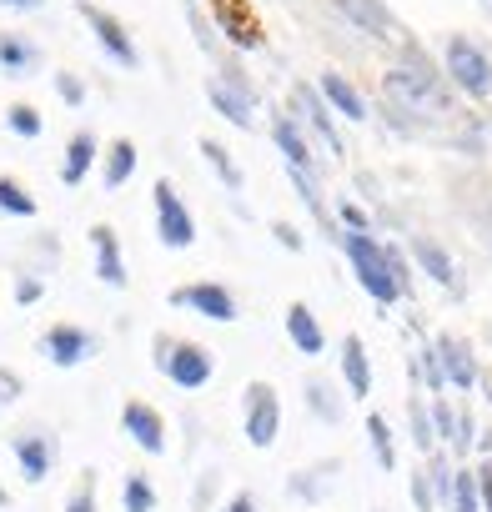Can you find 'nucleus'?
Listing matches in <instances>:
<instances>
[{
  "label": "nucleus",
  "instance_id": "obj_27",
  "mask_svg": "<svg viewBox=\"0 0 492 512\" xmlns=\"http://www.w3.org/2000/svg\"><path fill=\"white\" fill-rule=\"evenodd\" d=\"M412 256H417V267H422L432 282L452 287V256H447L442 241H432V236H412Z\"/></svg>",
  "mask_w": 492,
  "mask_h": 512
},
{
  "label": "nucleus",
  "instance_id": "obj_31",
  "mask_svg": "<svg viewBox=\"0 0 492 512\" xmlns=\"http://www.w3.org/2000/svg\"><path fill=\"white\" fill-rule=\"evenodd\" d=\"M6 131L21 141H36V136H46V116L31 101H16V106H6Z\"/></svg>",
  "mask_w": 492,
  "mask_h": 512
},
{
  "label": "nucleus",
  "instance_id": "obj_42",
  "mask_svg": "<svg viewBox=\"0 0 492 512\" xmlns=\"http://www.w3.org/2000/svg\"><path fill=\"white\" fill-rule=\"evenodd\" d=\"M422 372H427V387H432V392H447V377H442V357H437V347H422Z\"/></svg>",
  "mask_w": 492,
  "mask_h": 512
},
{
  "label": "nucleus",
  "instance_id": "obj_15",
  "mask_svg": "<svg viewBox=\"0 0 492 512\" xmlns=\"http://www.w3.org/2000/svg\"><path fill=\"white\" fill-rule=\"evenodd\" d=\"M272 141H277V151H282L287 171H297V176H312V181H317V151H312L307 131H302V126H297L287 111L272 121Z\"/></svg>",
  "mask_w": 492,
  "mask_h": 512
},
{
  "label": "nucleus",
  "instance_id": "obj_19",
  "mask_svg": "<svg viewBox=\"0 0 492 512\" xmlns=\"http://www.w3.org/2000/svg\"><path fill=\"white\" fill-rule=\"evenodd\" d=\"M317 91H322V101H327L342 121H367V101H362V91H357L342 71H322Z\"/></svg>",
  "mask_w": 492,
  "mask_h": 512
},
{
  "label": "nucleus",
  "instance_id": "obj_48",
  "mask_svg": "<svg viewBox=\"0 0 492 512\" xmlns=\"http://www.w3.org/2000/svg\"><path fill=\"white\" fill-rule=\"evenodd\" d=\"M0 6L16 11V16H31V11H41V6H46V0H0Z\"/></svg>",
  "mask_w": 492,
  "mask_h": 512
},
{
  "label": "nucleus",
  "instance_id": "obj_6",
  "mask_svg": "<svg viewBox=\"0 0 492 512\" xmlns=\"http://www.w3.org/2000/svg\"><path fill=\"white\" fill-rule=\"evenodd\" d=\"M151 206H156V241H161L166 251H186V246L196 241V221H191L181 191H176L166 176L151 186Z\"/></svg>",
  "mask_w": 492,
  "mask_h": 512
},
{
  "label": "nucleus",
  "instance_id": "obj_32",
  "mask_svg": "<svg viewBox=\"0 0 492 512\" xmlns=\"http://www.w3.org/2000/svg\"><path fill=\"white\" fill-rule=\"evenodd\" d=\"M201 156H206V166L221 176V186L226 191H241V166L231 161V151L221 146V141H211V136H201Z\"/></svg>",
  "mask_w": 492,
  "mask_h": 512
},
{
  "label": "nucleus",
  "instance_id": "obj_2",
  "mask_svg": "<svg viewBox=\"0 0 492 512\" xmlns=\"http://www.w3.org/2000/svg\"><path fill=\"white\" fill-rule=\"evenodd\" d=\"M342 251H347V262H352V272H357V287H362L372 302L392 307V302L407 297L402 282H397L392 267H387V246H382L372 231H342Z\"/></svg>",
  "mask_w": 492,
  "mask_h": 512
},
{
  "label": "nucleus",
  "instance_id": "obj_3",
  "mask_svg": "<svg viewBox=\"0 0 492 512\" xmlns=\"http://www.w3.org/2000/svg\"><path fill=\"white\" fill-rule=\"evenodd\" d=\"M151 362H156V372L166 377V382H176L181 392H201L211 377H216V357L201 347V342H181V337H166V332H156L151 337Z\"/></svg>",
  "mask_w": 492,
  "mask_h": 512
},
{
  "label": "nucleus",
  "instance_id": "obj_47",
  "mask_svg": "<svg viewBox=\"0 0 492 512\" xmlns=\"http://www.w3.org/2000/svg\"><path fill=\"white\" fill-rule=\"evenodd\" d=\"M387 267H392V277L402 282V292H407V256L397 251V246H387Z\"/></svg>",
  "mask_w": 492,
  "mask_h": 512
},
{
  "label": "nucleus",
  "instance_id": "obj_4",
  "mask_svg": "<svg viewBox=\"0 0 492 512\" xmlns=\"http://www.w3.org/2000/svg\"><path fill=\"white\" fill-rule=\"evenodd\" d=\"M442 71H447V81H452L467 101H487V96H492V61H487V51H477L467 36H452V41L442 46Z\"/></svg>",
  "mask_w": 492,
  "mask_h": 512
},
{
  "label": "nucleus",
  "instance_id": "obj_23",
  "mask_svg": "<svg viewBox=\"0 0 492 512\" xmlns=\"http://www.w3.org/2000/svg\"><path fill=\"white\" fill-rule=\"evenodd\" d=\"M96 156H101V141H96L91 131H76V136L66 141V156H61V181H66V186H81L86 171L96 166Z\"/></svg>",
  "mask_w": 492,
  "mask_h": 512
},
{
  "label": "nucleus",
  "instance_id": "obj_17",
  "mask_svg": "<svg viewBox=\"0 0 492 512\" xmlns=\"http://www.w3.org/2000/svg\"><path fill=\"white\" fill-rule=\"evenodd\" d=\"M91 251H96V277H101L106 287H126V282H131L126 256H121V241H116V231H111L106 221L91 226Z\"/></svg>",
  "mask_w": 492,
  "mask_h": 512
},
{
  "label": "nucleus",
  "instance_id": "obj_7",
  "mask_svg": "<svg viewBox=\"0 0 492 512\" xmlns=\"http://www.w3.org/2000/svg\"><path fill=\"white\" fill-rule=\"evenodd\" d=\"M11 457H16L21 477H26L31 487H41V482H51V472H56L61 442H56L51 427H21V432L11 437Z\"/></svg>",
  "mask_w": 492,
  "mask_h": 512
},
{
  "label": "nucleus",
  "instance_id": "obj_30",
  "mask_svg": "<svg viewBox=\"0 0 492 512\" xmlns=\"http://www.w3.org/2000/svg\"><path fill=\"white\" fill-rule=\"evenodd\" d=\"M41 206H36V196L26 191V181H16V176H0V216H16V221H31Z\"/></svg>",
  "mask_w": 492,
  "mask_h": 512
},
{
  "label": "nucleus",
  "instance_id": "obj_12",
  "mask_svg": "<svg viewBox=\"0 0 492 512\" xmlns=\"http://www.w3.org/2000/svg\"><path fill=\"white\" fill-rule=\"evenodd\" d=\"M171 307H181V312H196V317H206V322H236L241 312H236V297H231V287H221V282H186V287H176L171 292Z\"/></svg>",
  "mask_w": 492,
  "mask_h": 512
},
{
  "label": "nucleus",
  "instance_id": "obj_41",
  "mask_svg": "<svg viewBox=\"0 0 492 512\" xmlns=\"http://www.w3.org/2000/svg\"><path fill=\"white\" fill-rule=\"evenodd\" d=\"M186 21H191V31H196V46H201V51H216V26H211L196 6H186Z\"/></svg>",
  "mask_w": 492,
  "mask_h": 512
},
{
  "label": "nucleus",
  "instance_id": "obj_10",
  "mask_svg": "<svg viewBox=\"0 0 492 512\" xmlns=\"http://www.w3.org/2000/svg\"><path fill=\"white\" fill-rule=\"evenodd\" d=\"M206 101L236 126V131H252V106H257V91L246 86V76H236L231 66H221V76L206 81Z\"/></svg>",
  "mask_w": 492,
  "mask_h": 512
},
{
  "label": "nucleus",
  "instance_id": "obj_45",
  "mask_svg": "<svg viewBox=\"0 0 492 512\" xmlns=\"http://www.w3.org/2000/svg\"><path fill=\"white\" fill-rule=\"evenodd\" d=\"M272 236H277L287 251H302V246H307V241H302V231H297L292 221H272Z\"/></svg>",
  "mask_w": 492,
  "mask_h": 512
},
{
  "label": "nucleus",
  "instance_id": "obj_36",
  "mask_svg": "<svg viewBox=\"0 0 492 512\" xmlns=\"http://www.w3.org/2000/svg\"><path fill=\"white\" fill-rule=\"evenodd\" d=\"M56 96H61L66 106H86V81H81L76 71H56Z\"/></svg>",
  "mask_w": 492,
  "mask_h": 512
},
{
  "label": "nucleus",
  "instance_id": "obj_44",
  "mask_svg": "<svg viewBox=\"0 0 492 512\" xmlns=\"http://www.w3.org/2000/svg\"><path fill=\"white\" fill-rule=\"evenodd\" d=\"M472 477H477V502H482V512H492V462L472 467Z\"/></svg>",
  "mask_w": 492,
  "mask_h": 512
},
{
  "label": "nucleus",
  "instance_id": "obj_13",
  "mask_svg": "<svg viewBox=\"0 0 492 512\" xmlns=\"http://www.w3.org/2000/svg\"><path fill=\"white\" fill-rule=\"evenodd\" d=\"M121 432L146 452V457H166V447H171V432H166V417L151 407V402H141V397H131L126 407H121Z\"/></svg>",
  "mask_w": 492,
  "mask_h": 512
},
{
  "label": "nucleus",
  "instance_id": "obj_24",
  "mask_svg": "<svg viewBox=\"0 0 492 512\" xmlns=\"http://www.w3.org/2000/svg\"><path fill=\"white\" fill-rule=\"evenodd\" d=\"M106 171H101V181H106V191H121L131 176H136V161H141V151H136V141L131 136H116L106 151Z\"/></svg>",
  "mask_w": 492,
  "mask_h": 512
},
{
  "label": "nucleus",
  "instance_id": "obj_9",
  "mask_svg": "<svg viewBox=\"0 0 492 512\" xmlns=\"http://www.w3.org/2000/svg\"><path fill=\"white\" fill-rule=\"evenodd\" d=\"M211 26L241 51L267 46V31H262V16L252 11V0H211Z\"/></svg>",
  "mask_w": 492,
  "mask_h": 512
},
{
  "label": "nucleus",
  "instance_id": "obj_25",
  "mask_svg": "<svg viewBox=\"0 0 492 512\" xmlns=\"http://www.w3.org/2000/svg\"><path fill=\"white\" fill-rule=\"evenodd\" d=\"M302 402H307V412H312L317 422H327V427H337V422L347 417V407H342L337 387H332V382H322V377H307V382H302Z\"/></svg>",
  "mask_w": 492,
  "mask_h": 512
},
{
  "label": "nucleus",
  "instance_id": "obj_50",
  "mask_svg": "<svg viewBox=\"0 0 492 512\" xmlns=\"http://www.w3.org/2000/svg\"><path fill=\"white\" fill-rule=\"evenodd\" d=\"M482 6H487V11H492V0H482Z\"/></svg>",
  "mask_w": 492,
  "mask_h": 512
},
{
  "label": "nucleus",
  "instance_id": "obj_37",
  "mask_svg": "<svg viewBox=\"0 0 492 512\" xmlns=\"http://www.w3.org/2000/svg\"><path fill=\"white\" fill-rule=\"evenodd\" d=\"M407 417H412V442H417L422 452H432V447H437V437H432V417H427V407H422V402H412V412H407Z\"/></svg>",
  "mask_w": 492,
  "mask_h": 512
},
{
  "label": "nucleus",
  "instance_id": "obj_49",
  "mask_svg": "<svg viewBox=\"0 0 492 512\" xmlns=\"http://www.w3.org/2000/svg\"><path fill=\"white\" fill-rule=\"evenodd\" d=\"M0 512H11V492L6 487H0Z\"/></svg>",
  "mask_w": 492,
  "mask_h": 512
},
{
  "label": "nucleus",
  "instance_id": "obj_22",
  "mask_svg": "<svg viewBox=\"0 0 492 512\" xmlns=\"http://www.w3.org/2000/svg\"><path fill=\"white\" fill-rule=\"evenodd\" d=\"M332 6L367 36H392L397 31V16L387 11V0H332Z\"/></svg>",
  "mask_w": 492,
  "mask_h": 512
},
{
  "label": "nucleus",
  "instance_id": "obj_8",
  "mask_svg": "<svg viewBox=\"0 0 492 512\" xmlns=\"http://www.w3.org/2000/svg\"><path fill=\"white\" fill-rule=\"evenodd\" d=\"M297 126H307L322 146H327V156H342L347 151V141H342V131H337V121H332V106L322 101V91L317 86H292V111H287Z\"/></svg>",
  "mask_w": 492,
  "mask_h": 512
},
{
  "label": "nucleus",
  "instance_id": "obj_35",
  "mask_svg": "<svg viewBox=\"0 0 492 512\" xmlns=\"http://www.w3.org/2000/svg\"><path fill=\"white\" fill-rule=\"evenodd\" d=\"M427 417H432V437L447 442V447H457V407H452L447 397H437V402L427 407Z\"/></svg>",
  "mask_w": 492,
  "mask_h": 512
},
{
  "label": "nucleus",
  "instance_id": "obj_39",
  "mask_svg": "<svg viewBox=\"0 0 492 512\" xmlns=\"http://www.w3.org/2000/svg\"><path fill=\"white\" fill-rule=\"evenodd\" d=\"M41 297H46V282H41L36 272H21V277H16V302H21V307H36Z\"/></svg>",
  "mask_w": 492,
  "mask_h": 512
},
{
  "label": "nucleus",
  "instance_id": "obj_40",
  "mask_svg": "<svg viewBox=\"0 0 492 512\" xmlns=\"http://www.w3.org/2000/svg\"><path fill=\"white\" fill-rule=\"evenodd\" d=\"M216 482H221V472H216V467H206V472L196 477V492H191V507H196V512H206V507H211V497H216Z\"/></svg>",
  "mask_w": 492,
  "mask_h": 512
},
{
  "label": "nucleus",
  "instance_id": "obj_14",
  "mask_svg": "<svg viewBox=\"0 0 492 512\" xmlns=\"http://www.w3.org/2000/svg\"><path fill=\"white\" fill-rule=\"evenodd\" d=\"M277 432H282V402H277L272 382H252L246 387V442L272 447Z\"/></svg>",
  "mask_w": 492,
  "mask_h": 512
},
{
  "label": "nucleus",
  "instance_id": "obj_16",
  "mask_svg": "<svg viewBox=\"0 0 492 512\" xmlns=\"http://www.w3.org/2000/svg\"><path fill=\"white\" fill-rule=\"evenodd\" d=\"M41 66H46V51H41L31 36L0 31V71H6L11 81H26V76H36Z\"/></svg>",
  "mask_w": 492,
  "mask_h": 512
},
{
  "label": "nucleus",
  "instance_id": "obj_5",
  "mask_svg": "<svg viewBox=\"0 0 492 512\" xmlns=\"http://www.w3.org/2000/svg\"><path fill=\"white\" fill-rule=\"evenodd\" d=\"M76 11H81L86 31L96 36V46L106 51V61H111V66H121V71H141V51H136L131 31H126L111 11H101L96 0H76Z\"/></svg>",
  "mask_w": 492,
  "mask_h": 512
},
{
  "label": "nucleus",
  "instance_id": "obj_28",
  "mask_svg": "<svg viewBox=\"0 0 492 512\" xmlns=\"http://www.w3.org/2000/svg\"><path fill=\"white\" fill-rule=\"evenodd\" d=\"M367 442L382 472H397V442H392V422L382 412H367Z\"/></svg>",
  "mask_w": 492,
  "mask_h": 512
},
{
  "label": "nucleus",
  "instance_id": "obj_1",
  "mask_svg": "<svg viewBox=\"0 0 492 512\" xmlns=\"http://www.w3.org/2000/svg\"><path fill=\"white\" fill-rule=\"evenodd\" d=\"M382 91L397 111H412V116H442L452 111V96H447V76L422 56V51H407L387 76H382Z\"/></svg>",
  "mask_w": 492,
  "mask_h": 512
},
{
  "label": "nucleus",
  "instance_id": "obj_34",
  "mask_svg": "<svg viewBox=\"0 0 492 512\" xmlns=\"http://www.w3.org/2000/svg\"><path fill=\"white\" fill-rule=\"evenodd\" d=\"M447 512H482V502H477V477H472L467 467L452 472V502H447Z\"/></svg>",
  "mask_w": 492,
  "mask_h": 512
},
{
  "label": "nucleus",
  "instance_id": "obj_46",
  "mask_svg": "<svg viewBox=\"0 0 492 512\" xmlns=\"http://www.w3.org/2000/svg\"><path fill=\"white\" fill-rule=\"evenodd\" d=\"M221 512H257V497H252V492H231V497L221 502Z\"/></svg>",
  "mask_w": 492,
  "mask_h": 512
},
{
  "label": "nucleus",
  "instance_id": "obj_11",
  "mask_svg": "<svg viewBox=\"0 0 492 512\" xmlns=\"http://www.w3.org/2000/svg\"><path fill=\"white\" fill-rule=\"evenodd\" d=\"M96 347H101L96 332H86V327H76V322H56V327H46V337H41V357H46L51 367H61V372L91 362Z\"/></svg>",
  "mask_w": 492,
  "mask_h": 512
},
{
  "label": "nucleus",
  "instance_id": "obj_26",
  "mask_svg": "<svg viewBox=\"0 0 492 512\" xmlns=\"http://www.w3.org/2000/svg\"><path fill=\"white\" fill-rule=\"evenodd\" d=\"M332 472H337V462H317V467H302L292 482H287V492L292 497H302V502H327V492H332Z\"/></svg>",
  "mask_w": 492,
  "mask_h": 512
},
{
  "label": "nucleus",
  "instance_id": "obj_29",
  "mask_svg": "<svg viewBox=\"0 0 492 512\" xmlns=\"http://www.w3.org/2000/svg\"><path fill=\"white\" fill-rule=\"evenodd\" d=\"M61 512H101V472L96 467H81V477L71 482Z\"/></svg>",
  "mask_w": 492,
  "mask_h": 512
},
{
  "label": "nucleus",
  "instance_id": "obj_20",
  "mask_svg": "<svg viewBox=\"0 0 492 512\" xmlns=\"http://www.w3.org/2000/svg\"><path fill=\"white\" fill-rule=\"evenodd\" d=\"M287 337H292V347L302 357H322L327 352V332H322V322H317V312L307 302H292L287 307Z\"/></svg>",
  "mask_w": 492,
  "mask_h": 512
},
{
  "label": "nucleus",
  "instance_id": "obj_38",
  "mask_svg": "<svg viewBox=\"0 0 492 512\" xmlns=\"http://www.w3.org/2000/svg\"><path fill=\"white\" fill-rule=\"evenodd\" d=\"M21 392H26V377L16 367H0V412H6L11 402H21Z\"/></svg>",
  "mask_w": 492,
  "mask_h": 512
},
{
  "label": "nucleus",
  "instance_id": "obj_43",
  "mask_svg": "<svg viewBox=\"0 0 492 512\" xmlns=\"http://www.w3.org/2000/svg\"><path fill=\"white\" fill-rule=\"evenodd\" d=\"M337 216L347 221V231H372V221H367V211H362L357 201H342V206H337Z\"/></svg>",
  "mask_w": 492,
  "mask_h": 512
},
{
  "label": "nucleus",
  "instance_id": "obj_18",
  "mask_svg": "<svg viewBox=\"0 0 492 512\" xmlns=\"http://www.w3.org/2000/svg\"><path fill=\"white\" fill-rule=\"evenodd\" d=\"M432 347H437V357H442V377H447L457 392L477 387V357H472V347H467L462 337H437Z\"/></svg>",
  "mask_w": 492,
  "mask_h": 512
},
{
  "label": "nucleus",
  "instance_id": "obj_21",
  "mask_svg": "<svg viewBox=\"0 0 492 512\" xmlns=\"http://www.w3.org/2000/svg\"><path fill=\"white\" fill-rule=\"evenodd\" d=\"M342 382H347V397L367 402V392H372V357H367L357 332L342 337Z\"/></svg>",
  "mask_w": 492,
  "mask_h": 512
},
{
  "label": "nucleus",
  "instance_id": "obj_33",
  "mask_svg": "<svg viewBox=\"0 0 492 512\" xmlns=\"http://www.w3.org/2000/svg\"><path fill=\"white\" fill-rule=\"evenodd\" d=\"M121 512H156V487L146 472H126L121 482Z\"/></svg>",
  "mask_w": 492,
  "mask_h": 512
}]
</instances>
